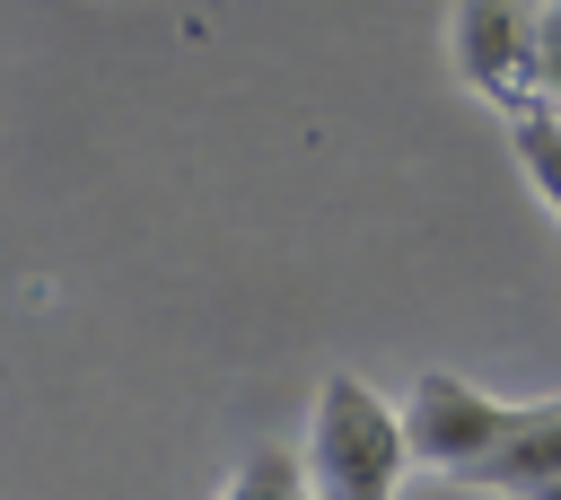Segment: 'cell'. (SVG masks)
<instances>
[{"label":"cell","mask_w":561,"mask_h":500,"mask_svg":"<svg viewBox=\"0 0 561 500\" xmlns=\"http://www.w3.org/2000/svg\"><path fill=\"white\" fill-rule=\"evenodd\" d=\"M508 149H517L526 184L543 193V211L561 219V105L552 96H517L508 105Z\"/></svg>","instance_id":"obj_5"},{"label":"cell","mask_w":561,"mask_h":500,"mask_svg":"<svg viewBox=\"0 0 561 500\" xmlns=\"http://www.w3.org/2000/svg\"><path fill=\"white\" fill-rule=\"evenodd\" d=\"M394 412H403V447H412V465L465 482V474L517 430L526 404H508V395H491V386H473V377H456V368H421L412 395H403Z\"/></svg>","instance_id":"obj_2"},{"label":"cell","mask_w":561,"mask_h":500,"mask_svg":"<svg viewBox=\"0 0 561 500\" xmlns=\"http://www.w3.org/2000/svg\"><path fill=\"white\" fill-rule=\"evenodd\" d=\"M465 491H561V395L526 404L517 430L465 474Z\"/></svg>","instance_id":"obj_4"},{"label":"cell","mask_w":561,"mask_h":500,"mask_svg":"<svg viewBox=\"0 0 561 500\" xmlns=\"http://www.w3.org/2000/svg\"><path fill=\"white\" fill-rule=\"evenodd\" d=\"M535 18L543 0H456V70L500 105L535 96Z\"/></svg>","instance_id":"obj_3"},{"label":"cell","mask_w":561,"mask_h":500,"mask_svg":"<svg viewBox=\"0 0 561 500\" xmlns=\"http://www.w3.org/2000/svg\"><path fill=\"white\" fill-rule=\"evenodd\" d=\"M237 500H272V491H307V456L298 447H245L237 474H228Z\"/></svg>","instance_id":"obj_6"},{"label":"cell","mask_w":561,"mask_h":500,"mask_svg":"<svg viewBox=\"0 0 561 500\" xmlns=\"http://www.w3.org/2000/svg\"><path fill=\"white\" fill-rule=\"evenodd\" d=\"M307 491H342V500H368V491H394L403 474H412V447H403V412L368 386V377H351V368H333L324 386H316V412H307Z\"/></svg>","instance_id":"obj_1"}]
</instances>
